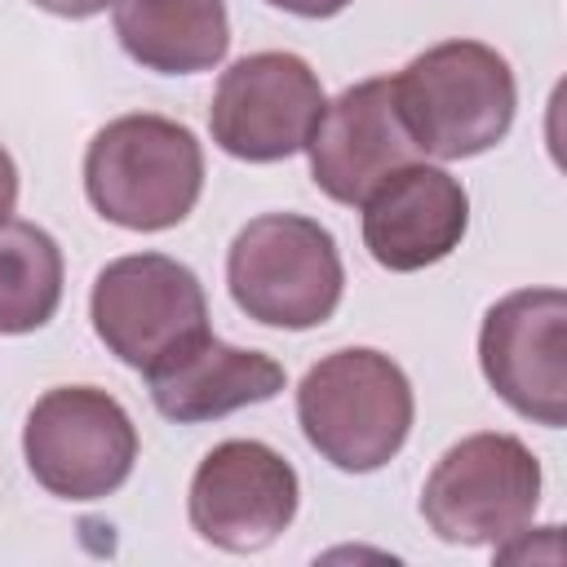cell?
Returning <instances> with one entry per match:
<instances>
[{"mask_svg":"<svg viewBox=\"0 0 567 567\" xmlns=\"http://www.w3.org/2000/svg\"><path fill=\"white\" fill-rule=\"evenodd\" d=\"M416 399L408 372L368 346L323 354L297 385L306 443L346 474H372L394 461L412 434Z\"/></svg>","mask_w":567,"mask_h":567,"instance_id":"1","label":"cell"},{"mask_svg":"<svg viewBox=\"0 0 567 567\" xmlns=\"http://www.w3.org/2000/svg\"><path fill=\"white\" fill-rule=\"evenodd\" d=\"M204 190V146L168 115H120L84 151L89 204L124 230H168L190 217Z\"/></svg>","mask_w":567,"mask_h":567,"instance_id":"2","label":"cell"},{"mask_svg":"<svg viewBox=\"0 0 567 567\" xmlns=\"http://www.w3.org/2000/svg\"><path fill=\"white\" fill-rule=\"evenodd\" d=\"M394 102L421 155L470 159L505 142L518 111V84L492 44L443 40L394 75Z\"/></svg>","mask_w":567,"mask_h":567,"instance_id":"3","label":"cell"},{"mask_svg":"<svg viewBox=\"0 0 567 567\" xmlns=\"http://www.w3.org/2000/svg\"><path fill=\"white\" fill-rule=\"evenodd\" d=\"M226 284L248 319L301 332L337 315L346 292V266L332 230L315 217L261 213L230 239Z\"/></svg>","mask_w":567,"mask_h":567,"instance_id":"4","label":"cell"},{"mask_svg":"<svg viewBox=\"0 0 567 567\" xmlns=\"http://www.w3.org/2000/svg\"><path fill=\"white\" fill-rule=\"evenodd\" d=\"M540 505L536 452L501 430L452 443L421 487V514L447 545H501L532 527Z\"/></svg>","mask_w":567,"mask_h":567,"instance_id":"5","label":"cell"},{"mask_svg":"<svg viewBox=\"0 0 567 567\" xmlns=\"http://www.w3.org/2000/svg\"><path fill=\"white\" fill-rule=\"evenodd\" d=\"M22 456L49 496L102 501L133 474L137 425L115 394L97 385H58L27 412Z\"/></svg>","mask_w":567,"mask_h":567,"instance_id":"6","label":"cell"},{"mask_svg":"<svg viewBox=\"0 0 567 567\" xmlns=\"http://www.w3.org/2000/svg\"><path fill=\"white\" fill-rule=\"evenodd\" d=\"M89 315L102 346L137 372L208 332V297L199 275L164 252L106 261L93 279Z\"/></svg>","mask_w":567,"mask_h":567,"instance_id":"7","label":"cell"},{"mask_svg":"<svg viewBox=\"0 0 567 567\" xmlns=\"http://www.w3.org/2000/svg\"><path fill=\"white\" fill-rule=\"evenodd\" d=\"M323 102V84L306 58L266 49L221 71L208 106V128L226 155L275 164L306 151Z\"/></svg>","mask_w":567,"mask_h":567,"instance_id":"8","label":"cell"},{"mask_svg":"<svg viewBox=\"0 0 567 567\" xmlns=\"http://www.w3.org/2000/svg\"><path fill=\"white\" fill-rule=\"evenodd\" d=\"M478 368L487 385L545 430L567 425V292L518 288L501 297L478 328Z\"/></svg>","mask_w":567,"mask_h":567,"instance_id":"9","label":"cell"},{"mask_svg":"<svg viewBox=\"0 0 567 567\" xmlns=\"http://www.w3.org/2000/svg\"><path fill=\"white\" fill-rule=\"evenodd\" d=\"M297 505L301 483L292 461L261 439L217 443L199 461L186 496L190 527L226 554H257L275 545L292 527Z\"/></svg>","mask_w":567,"mask_h":567,"instance_id":"10","label":"cell"},{"mask_svg":"<svg viewBox=\"0 0 567 567\" xmlns=\"http://www.w3.org/2000/svg\"><path fill=\"white\" fill-rule=\"evenodd\" d=\"M306 155L315 186L350 208H359L390 173L416 164L421 146L399 115L394 80L390 75L359 80L332 102H323Z\"/></svg>","mask_w":567,"mask_h":567,"instance_id":"11","label":"cell"},{"mask_svg":"<svg viewBox=\"0 0 567 567\" xmlns=\"http://www.w3.org/2000/svg\"><path fill=\"white\" fill-rule=\"evenodd\" d=\"M359 208L368 257L394 275H412L452 257L470 226L465 186L425 159L390 173Z\"/></svg>","mask_w":567,"mask_h":567,"instance_id":"12","label":"cell"},{"mask_svg":"<svg viewBox=\"0 0 567 567\" xmlns=\"http://www.w3.org/2000/svg\"><path fill=\"white\" fill-rule=\"evenodd\" d=\"M146 390L159 416L177 425H199L275 399L284 390V363L204 332L155 368H146Z\"/></svg>","mask_w":567,"mask_h":567,"instance_id":"13","label":"cell"},{"mask_svg":"<svg viewBox=\"0 0 567 567\" xmlns=\"http://www.w3.org/2000/svg\"><path fill=\"white\" fill-rule=\"evenodd\" d=\"M111 18L124 53L159 75L213 71L230 49L226 0H115Z\"/></svg>","mask_w":567,"mask_h":567,"instance_id":"14","label":"cell"},{"mask_svg":"<svg viewBox=\"0 0 567 567\" xmlns=\"http://www.w3.org/2000/svg\"><path fill=\"white\" fill-rule=\"evenodd\" d=\"M62 301V248L35 221H0V337L44 328Z\"/></svg>","mask_w":567,"mask_h":567,"instance_id":"15","label":"cell"},{"mask_svg":"<svg viewBox=\"0 0 567 567\" xmlns=\"http://www.w3.org/2000/svg\"><path fill=\"white\" fill-rule=\"evenodd\" d=\"M266 4H275L284 13H297V18H337L350 0H266Z\"/></svg>","mask_w":567,"mask_h":567,"instance_id":"16","label":"cell"},{"mask_svg":"<svg viewBox=\"0 0 567 567\" xmlns=\"http://www.w3.org/2000/svg\"><path fill=\"white\" fill-rule=\"evenodd\" d=\"M31 4H40V9H49L58 18H93L115 0H31Z\"/></svg>","mask_w":567,"mask_h":567,"instance_id":"17","label":"cell"},{"mask_svg":"<svg viewBox=\"0 0 567 567\" xmlns=\"http://www.w3.org/2000/svg\"><path fill=\"white\" fill-rule=\"evenodd\" d=\"M18 204V168H13V155L0 146V221L13 213Z\"/></svg>","mask_w":567,"mask_h":567,"instance_id":"18","label":"cell"}]
</instances>
